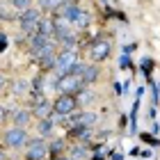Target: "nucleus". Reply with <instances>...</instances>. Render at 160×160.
<instances>
[{"label":"nucleus","mask_w":160,"mask_h":160,"mask_svg":"<svg viewBox=\"0 0 160 160\" xmlns=\"http://www.w3.org/2000/svg\"><path fill=\"white\" fill-rule=\"evenodd\" d=\"M37 57H39V62L43 67H53L55 64V48L48 43V46H43L41 50H37Z\"/></svg>","instance_id":"obj_7"},{"label":"nucleus","mask_w":160,"mask_h":160,"mask_svg":"<svg viewBox=\"0 0 160 160\" xmlns=\"http://www.w3.org/2000/svg\"><path fill=\"white\" fill-rule=\"evenodd\" d=\"M28 147H30V149L25 151L28 160H43V156L48 153V149H46V144H43V140H32Z\"/></svg>","instance_id":"obj_6"},{"label":"nucleus","mask_w":160,"mask_h":160,"mask_svg":"<svg viewBox=\"0 0 160 160\" xmlns=\"http://www.w3.org/2000/svg\"><path fill=\"white\" fill-rule=\"evenodd\" d=\"M14 7L21 12H25V9H30V0H14Z\"/></svg>","instance_id":"obj_19"},{"label":"nucleus","mask_w":160,"mask_h":160,"mask_svg":"<svg viewBox=\"0 0 160 160\" xmlns=\"http://www.w3.org/2000/svg\"><path fill=\"white\" fill-rule=\"evenodd\" d=\"M43 46H48V34L37 32V34L32 37V50H34V55H37V50H41Z\"/></svg>","instance_id":"obj_10"},{"label":"nucleus","mask_w":160,"mask_h":160,"mask_svg":"<svg viewBox=\"0 0 160 160\" xmlns=\"http://www.w3.org/2000/svg\"><path fill=\"white\" fill-rule=\"evenodd\" d=\"M14 121H16V126H28V121H30V112H25V110H18L16 114H14Z\"/></svg>","instance_id":"obj_12"},{"label":"nucleus","mask_w":160,"mask_h":160,"mask_svg":"<svg viewBox=\"0 0 160 160\" xmlns=\"http://www.w3.org/2000/svg\"><path fill=\"white\" fill-rule=\"evenodd\" d=\"M96 76H98L96 67H87L85 73H82V82H94V80H96Z\"/></svg>","instance_id":"obj_13"},{"label":"nucleus","mask_w":160,"mask_h":160,"mask_svg":"<svg viewBox=\"0 0 160 160\" xmlns=\"http://www.w3.org/2000/svg\"><path fill=\"white\" fill-rule=\"evenodd\" d=\"M76 64V53L73 50H64L62 55H57L55 57V67H57V71H60V76H57V80L60 78H67L69 76V69Z\"/></svg>","instance_id":"obj_2"},{"label":"nucleus","mask_w":160,"mask_h":160,"mask_svg":"<svg viewBox=\"0 0 160 160\" xmlns=\"http://www.w3.org/2000/svg\"><path fill=\"white\" fill-rule=\"evenodd\" d=\"M108 55H110V46H108V41L98 39V41L92 46V57H94V60H105Z\"/></svg>","instance_id":"obj_8"},{"label":"nucleus","mask_w":160,"mask_h":160,"mask_svg":"<svg viewBox=\"0 0 160 160\" xmlns=\"http://www.w3.org/2000/svg\"><path fill=\"white\" fill-rule=\"evenodd\" d=\"M76 25H78V28H87V25H89V14L80 12V14H78V18H76Z\"/></svg>","instance_id":"obj_16"},{"label":"nucleus","mask_w":160,"mask_h":160,"mask_svg":"<svg viewBox=\"0 0 160 160\" xmlns=\"http://www.w3.org/2000/svg\"><path fill=\"white\" fill-rule=\"evenodd\" d=\"M82 156H85V149H80V147H78V149L73 151V158H82Z\"/></svg>","instance_id":"obj_21"},{"label":"nucleus","mask_w":160,"mask_h":160,"mask_svg":"<svg viewBox=\"0 0 160 160\" xmlns=\"http://www.w3.org/2000/svg\"><path fill=\"white\" fill-rule=\"evenodd\" d=\"M73 135H76V137H82V140H87V137H89V126H87V123H78V126L73 128Z\"/></svg>","instance_id":"obj_14"},{"label":"nucleus","mask_w":160,"mask_h":160,"mask_svg":"<svg viewBox=\"0 0 160 160\" xmlns=\"http://www.w3.org/2000/svg\"><path fill=\"white\" fill-rule=\"evenodd\" d=\"M37 130H39L41 135H50V130H53V123H50V119H41Z\"/></svg>","instance_id":"obj_15"},{"label":"nucleus","mask_w":160,"mask_h":160,"mask_svg":"<svg viewBox=\"0 0 160 160\" xmlns=\"http://www.w3.org/2000/svg\"><path fill=\"white\" fill-rule=\"evenodd\" d=\"M5 82H7V76L2 73V71H0V89H2V87H5Z\"/></svg>","instance_id":"obj_22"},{"label":"nucleus","mask_w":160,"mask_h":160,"mask_svg":"<svg viewBox=\"0 0 160 160\" xmlns=\"http://www.w3.org/2000/svg\"><path fill=\"white\" fill-rule=\"evenodd\" d=\"M41 5H43V9H55V7L64 5V0H41Z\"/></svg>","instance_id":"obj_18"},{"label":"nucleus","mask_w":160,"mask_h":160,"mask_svg":"<svg viewBox=\"0 0 160 160\" xmlns=\"http://www.w3.org/2000/svg\"><path fill=\"white\" fill-rule=\"evenodd\" d=\"M62 149H64V144H62L60 140H57V142H53V147H50V151H53V153H60Z\"/></svg>","instance_id":"obj_20"},{"label":"nucleus","mask_w":160,"mask_h":160,"mask_svg":"<svg viewBox=\"0 0 160 160\" xmlns=\"http://www.w3.org/2000/svg\"><path fill=\"white\" fill-rule=\"evenodd\" d=\"M78 14H80V9H78L76 5H64V9H62V16H64V18H69V21H73V23H76Z\"/></svg>","instance_id":"obj_11"},{"label":"nucleus","mask_w":160,"mask_h":160,"mask_svg":"<svg viewBox=\"0 0 160 160\" xmlns=\"http://www.w3.org/2000/svg\"><path fill=\"white\" fill-rule=\"evenodd\" d=\"M34 114L37 117H41V119H46L48 114H50V103L46 98H37V105H34Z\"/></svg>","instance_id":"obj_9"},{"label":"nucleus","mask_w":160,"mask_h":160,"mask_svg":"<svg viewBox=\"0 0 160 160\" xmlns=\"http://www.w3.org/2000/svg\"><path fill=\"white\" fill-rule=\"evenodd\" d=\"M60 160H69V158H60Z\"/></svg>","instance_id":"obj_25"},{"label":"nucleus","mask_w":160,"mask_h":160,"mask_svg":"<svg viewBox=\"0 0 160 160\" xmlns=\"http://www.w3.org/2000/svg\"><path fill=\"white\" fill-rule=\"evenodd\" d=\"M39 25V12L37 9H25L23 14H21V28H23L25 32H34Z\"/></svg>","instance_id":"obj_4"},{"label":"nucleus","mask_w":160,"mask_h":160,"mask_svg":"<svg viewBox=\"0 0 160 160\" xmlns=\"http://www.w3.org/2000/svg\"><path fill=\"white\" fill-rule=\"evenodd\" d=\"M2 112H5V110H2V108H0V119H2V117H5V114H2Z\"/></svg>","instance_id":"obj_24"},{"label":"nucleus","mask_w":160,"mask_h":160,"mask_svg":"<svg viewBox=\"0 0 160 160\" xmlns=\"http://www.w3.org/2000/svg\"><path fill=\"white\" fill-rule=\"evenodd\" d=\"M25 92H28V82L25 80H18V82L14 85V94H16V96H23Z\"/></svg>","instance_id":"obj_17"},{"label":"nucleus","mask_w":160,"mask_h":160,"mask_svg":"<svg viewBox=\"0 0 160 160\" xmlns=\"http://www.w3.org/2000/svg\"><path fill=\"white\" fill-rule=\"evenodd\" d=\"M5 142L9 144V147H23L28 142V135H25V130L21 126H16V128H12V130L5 133Z\"/></svg>","instance_id":"obj_5"},{"label":"nucleus","mask_w":160,"mask_h":160,"mask_svg":"<svg viewBox=\"0 0 160 160\" xmlns=\"http://www.w3.org/2000/svg\"><path fill=\"white\" fill-rule=\"evenodd\" d=\"M76 105H78V101L71 96V94H60V98L55 101L53 110L57 112V117H69V114L76 110Z\"/></svg>","instance_id":"obj_1"},{"label":"nucleus","mask_w":160,"mask_h":160,"mask_svg":"<svg viewBox=\"0 0 160 160\" xmlns=\"http://www.w3.org/2000/svg\"><path fill=\"white\" fill-rule=\"evenodd\" d=\"M5 43H7V37H5V34H0V50L5 48Z\"/></svg>","instance_id":"obj_23"},{"label":"nucleus","mask_w":160,"mask_h":160,"mask_svg":"<svg viewBox=\"0 0 160 160\" xmlns=\"http://www.w3.org/2000/svg\"><path fill=\"white\" fill-rule=\"evenodd\" d=\"M82 78L80 76H67V78H60L57 80V89H60L62 94H76L82 89Z\"/></svg>","instance_id":"obj_3"},{"label":"nucleus","mask_w":160,"mask_h":160,"mask_svg":"<svg viewBox=\"0 0 160 160\" xmlns=\"http://www.w3.org/2000/svg\"><path fill=\"white\" fill-rule=\"evenodd\" d=\"M0 160H2V153H0Z\"/></svg>","instance_id":"obj_26"}]
</instances>
